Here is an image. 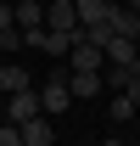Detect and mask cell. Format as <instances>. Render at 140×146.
I'll return each mask as SVG.
<instances>
[{
  "instance_id": "16",
  "label": "cell",
  "mask_w": 140,
  "mask_h": 146,
  "mask_svg": "<svg viewBox=\"0 0 140 146\" xmlns=\"http://www.w3.org/2000/svg\"><path fill=\"white\" fill-rule=\"evenodd\" d=\"M39 6H51V0H39Z\"/></svg>"
},
{
  "instance_id": "1",
  "label": "cell",
  "mask_w": 140,
  "mask_h": 146,
  "mask_svg": "<svg viewBox=\"0 0 140 146\" xmlns=\"http://www.w3.org/2000/svg\"><path fill=\"white\" fill-rule=\"evenodd\" d=\"M34 96H39V112H45V118H62V112L73 107V90H67V73H51L45 84H34Z\"/></svg>"
},
{
  "instance_id": "11",
  "label": "cell",
  "mask_w": 140,
  "mask_h": 146,
  "mask_svg": "<svg viewBox=\"0 0 140 146\" xmlns=\"http://www.w3.org/2000/svg\"><path fill=\"white\" fill-rule=\"evenodd\" d=\"M17 45H22V28H6V34H0V56H11Z\"/></svg>"
},
{
  "instance_id": "2",
  "label": "cell",
  "mask_w": 140,
  "mask_h": 146,
  "mask_svg": "<svg viewBox=\"0 0 140 146\" xmlns=\"http://www.w3.org/2000/svg\"><path fill=\"white\" fill-rule=\"evenodd\" d=\"M101 62H106V68H135V62H140V39L112 34V39L101 45Z\"/></svg>"
},
{
  "instance_id": "12",
  "label": "cell",
  "mask_w": 140,
  "mask_h": 146,
  "mask_svg": "<svg viewBox=\"0 0 140 146\" xmlns=\"http://www.w3.org/2000/svg\"><path fill=\"white\" fill-rule=\"evenodd\" d=\"M123 96H129V101L140 107V62H135V73H129V84H123Z\"/></svg>"
},
{
  "instance_id": "4",
  "label": "cell",
  "mask_w": 140,
  "mask_h": 146,
  "mask_svg": "<svg viewBox=\"0 0 140 146\" xmlns=\"http://www.w3.org/2000/svg\"><path fill=\"white\" fill-rule=\"evenodd\" d=\"M6 124H28V118H39V96L34 90H17V96H6V112H0Z\"/></svg>"
},
{
  "instance_id": "8",
  "label": "cell",
  "mask_w": 140,
  "mask_h": 146,
  "mask_svg": "<svg viewBox=\"0 0 140 146\" xmlns=\"http://www.w3.org/2000/svg\"><path fill=\"white\" fill-rule=\"evenodd\" d=\"M0 90H6V96H17V90H34V79H28L22 68H11V62L0 56Z\"/></svg>"
},
{
  "instance_id": "3",
  "label": "cell",
  "mask_w": 140,
  "mask_h": 146,
  "mask_svg": "<svg viewBox=\"0 0 140 146\" xmlns=\"http://www.w3.org/2000/svg\"><path fill=\"white\" fill-rule=\"evenodd\" d=\"M101 45H90V39H73V51H67V73H101Z\"/></svg>"
},
{
  "instance_id": "10",
  "label": "cell",
  "mask_w": 140,
  "mask_h": 146,
  "mask_svg": "<svg viewBox=\"0 0 140 146\" xmlns=\"http://www.w3.org/2000/svg\"><path fill=\"white\" fill-rule=\"evenodd\" d=\"M135 112H140V107H135V101H129V96H123V90L112 96V124H129Z\"/></svg>"
},
{
  "instance_id": "17",
  "label": "cell",
  "mask_w": 140,
  "mask_h": 146,
  "mask_svg": "<svg viewBox=\"0 0 140 146\" xmlns=\"http://www.w3.org/2000/svg\"><path fill=\"white\" fill-rule=\"evenodd\" d=\"M0 6H11V0H0Z\"/></svg>"
},
{
  "instance_id": "15",
  "label": "cell",
  "mask_w": 140,
  "mask_h": 146,
  "mask_svg": "<svg viewBox=\"0 0 140 146\" xmlns=\"http://www.w3.org/2000/svg\"><path fill=\"white\" fill-rule=\"evenodd\" d=\"M129 11H135V17H140V0H129Z\"/></svg>"
},
{
  "instance_id": "13",
  "label": "cell",
  "mask_w": 140,
  "mask_h": 146,
  "mask_svg": "<svg viewBox=\"0 0 140 146\" xmlns=\"http://www.w3.org/2000/svg\"><path fill=\"white\" fill-rule=\"evenodd\" d=\"M0 146H22V135H17V124H0Z\"/></svg>"
},
{
  "instance_id": "6",
  "label": "cell",
  "mask_w": 140,
  "mask_h": 146,
  "mask_svg": "<svg viewBox=\"0 0 140 146\" xmlns=\"http://www.w3.org/2000/svg\"><path fill=\"white\" fill-rule=\"evenodd\" d=\"M67 90H73V101H90V96H101L106 84H101V73H67Z\"/></svg>"
},
{
  "instance_id": "14",
  "label": "cell",
  "mask_w": 140,
  "mask_h": 146,
  "mask_svg": "<svg viewBox=\"0 0 140 146\" xmlns=\"http://www.w3.org/2000/svg\"><path fill=\"white\" fill-rule=\"evenodd\" d=\"M6 28H17V23H11V6H0V34H6Z\"/></svg>"
},
{
  "instance_id": "7",
  "label": "cell",
  "mask_w": 140,
  "mask_h": 146,
  "mask_svg": "<svg viewBox=\"0 0 140 146\" xmlns=\"http://www.w3.org/2000/svg\"><path fill=\"white\" fill-rule=\"evenodd\" d=\"M106 28H112V34H123V39H140V17L129 11V6H112V17H106Z\"/></svg>"
},
{
  "instance_id": "18",
  "label": "cell",
  "mask_w": 140,
  "mask_h": 146,
  "mask_svg": "<svg viewBox=\"0 0 140 146\" xmlns=\"http://www.w3.org/2000/svg\"><path fill=\"white\" fill-rule=\"evenodd\" d=\"M0 124H6V118H0Z\"/></svg>"
},
{
  "instance_id": "9",
  "label": "cell",
  "mask_w": 140,
  "mask_h": 146,
  "mask_svg": "<svg viewBox=\"0 0 140 146\" xmlns=\"http://www.w3.org/2000/svg\"><path fill=\"white\" fill-rule=\"evenodd\" d=\"M17 135H22V146H51V124H45V112L28 118V124H17Z\"/></svg>"
},
{
  "instance_id": "5",
  "label": "cell",
  "mask_w": 140,
  "mask_h": 146,
  "mask_svg": "<svg viewBox=\"0 0 140 146\" xmlns=\"http://www.w3.org/2000/svg\"><path fill=\"white\" fill-rule=\"evenodd\" d=\"M45 28H56V34H79V11H73V0H51V6H45Z\"/></svg>"
}]
</instances>
